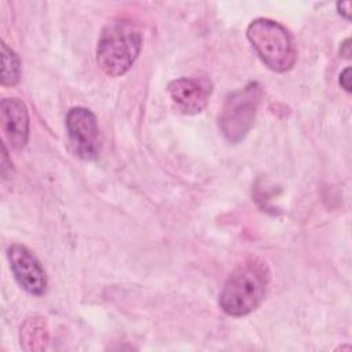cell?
Masks as SVG:
<instances>
[{
  "mask_svg": "<svg viewBox=\"0 0 352 352\" xmlns=\"http://www.w3.org/2000/svg\"><path fill=\"white\" fill-rule=\"evenodd\" d=\"M268 283L267 264L258 258L248 260L227 278L219 294V305L230 316H245L263 302Z\"/></svg>",
  "mask_w": 352,
  "mask_h": 352,
  "instance_id": "6da1fadb",
  "label": "cell"
},
{
  "mask_svg": "<svg viewBox=\"0 0 352 352\" xmlns=\"http://www.w3.org/2000/svg\"><path fill=\"white\" fill-rule=\"evenodd\" d=\"M142 44L143 36L131 21L109 22L98 41L96 60L99 67L110 77L125 74L138 59Z\"/></svg>",
  "mask_w": 352,
  "mask_h": 352,
  "instance_id": "7a4b0ae2",
  "label": "cell"
},
{
  "mask_svg": "<svg viewBox=\"0 0 352 352\" xmlns=\"http://www.w3.org/2000/svg\"><path fill=\"white\" fill-rule=\"evenodd\" d=\"M246 37L268 69L283 73L294 66L297 58L294 40L279 22L257 18L249 23Z\"/></svg>",
  "mask_w": 352,
  "mask_h": 352,
  "instance_id": "3957f363",
  "label": "cell"
},
{
  "mask_svg": "<svg viewBox=\"0 0 352 352\" xmlns=\"http://www.w3.org/2000/svg\"><path fill=\"white\" fill-rule=\"evenodd\" d=\"M261 96L260 84L252 81L226 98L219 117V126L230 143L241 142L252 129Z\"/></svg>",
  "mask_w": 352,
  "mask_h": 352,
  "instance_id": "277c9868",
  "label": "cell"
},
{
  "mask_svg": "<svg viewBox=\"0 0 352 352\" xmlns=\"http://www.w3.org/2000/svg\"><path fill=\"white\" fill-rule=\"evenodd\" d=\"M66 131L73 153L85 161L99 157L102 142L95 114L87 107H72L66 116Z\"/></svg>",
  "mask_w": 352,
  "mask_h": 352,
  "instance_id": "5b68a950",
  "label": "cell"
},
{
  "mask_svg": "<svg viewBox=\"0 0 352 352\" xmlns=\"http://www.w3.org/2000/svg\"><path fill=\"white\" fill-rule=\"evenodd\" d=\"M7 256L18 285L32 296H43L47 290V274L37 257L19 243L11 245Z\"/></svg>",
  "mask_w": 352,
  "mask_h": 352,
  "instance_id": "8992f818",
  "label": "cell"
},
{
  "mask_svg": "<svg viewBox=\"0 0 352 352\" xmlns=\"http://www.w3.org/2000/svg\"><path fill=\"white\" fill-rule=\"evenodd\" d=\"M168 92L179 111L197 114L208 104L212 94V82L208 78L180 77L168 84Z\"/></svg>",
  "mask_w": 352,
  "mask_h": 352,
  "instance_id": "52a82bcc",
  "label": "cell"
},
{
  "mask_svg": "<svg viewBox=\"0 0 352 352\" xmlns=\"http://www.w3.org/2000/svg\"><path fill=\"white\" fill-rule=\"evenodd\" d=\"M0 120L6 139L14 150H21L29 139V114L18 98H4L0 104Z\"/></svg>",
  "mask_w": 352,
  "mask_h": 352,
  "instance_id": "ba28073f",
  "label": "cell"
},
{
  "mask_svg": "<svg viewBox=\"0 0 352 352\" xmlns=\"http://www.w3.org/2000/svg\"><path fill=\"white\" fill-rule=\"evenodd\" d=\"M48 344V327L43 316H32L21 327V346L25 351H43Z\"/></svg>",
  "mask_w": 352,
  "mask_h": 352,
  "instance_id": "9c48e42d",
  "label": "cell"
},
{
  "mask_svg": "<svg viewBox=\"0 0 352 352\" xmlns=\"http://www.w3.org/2000/svg\"><path fill=\"white\" fill-rule=\"evenodd\" d=\"M21 80V62L18 55L1 43V85L14 87Z\"/></svg>",
  "mask_w": 352,
  "mask_h": 352,
  "instance_id": "30bf717a",
  "label": "cell"
},
{
  "mask_svg": "<svg viewBox=\"0 0 352 352\" xmlns=\"http://www.w3.org/2000/svg\"><path fill=\"white\" fill-rule=\"evenodd\" d=\"M351 67H345L341 73H340V85L346 91L351 92Z\"/></svg>",
  "mask_w": 352,
  "mask_h": 352,
  "instance_id": "8fae6325",
  "label": "cell"
},
{
  "mask_svg": "<svg viewBox=\"0 0 352 352\" xmlns=\"http://www.w3.org/2000/svg\"><path fill=\"white\" fill-rule=\"evenodd\" d=\"M337 10L346 21L351 19V1H338Z\"/></svg>",
  "mask_w": 352,
  "mask_h": 352,
  "instance_id": "7c38bea8",
  "label": "cell"
},
{
  "mask_svg": "<svg viewBox=\"0 0 352 352\" xmlns=\"http://www.w3.org/2000/svg\"><path fill=\"white\" fill-rule=\"evenodd\" d=\"M341 45L345 48V52L341 51V54H342L345 58H349V55H351V51H349V47H351V45H349V38H346Z\"/></svg>",
  "mask_w": 352,
  "mask_h": 352,
  "instance_id": "4fadbf2b",
  "label": "cell"
}]
</instances>
